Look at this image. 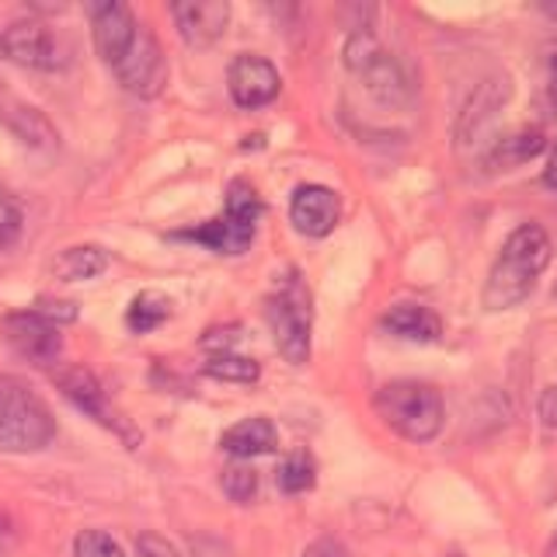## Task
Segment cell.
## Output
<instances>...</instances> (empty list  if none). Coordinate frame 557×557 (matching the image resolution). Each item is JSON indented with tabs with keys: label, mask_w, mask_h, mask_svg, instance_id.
I'll return each instance as SVG.
<instances>
[{
	"label": "cell",
	"mask_w": 557,
	"mask_h": 557,
	"mask_svg": "<svg viewBox=\"0 0 557 557\" xmlns=\"http://www.w3.org/2000/svg\"><path fill=\"white\" fill-rule=\"evenodd\" d=\"M550 255H554V244H550L544 226L540 223L516 226V231L505 237L492 272H487V283L481 293L484 307L487 310L519 307L533 293L536 278L544 275V269L550 265Z\"/></svg>",
	"instance_id": "obj_1"
},
{
	"label": "cell",
	"mask_w": 557,
	"mask_h": 557,
	"mask_svg": "<svg viewBox=\"0 0 557 557\" xmlns=\"http://www.w3.org/2000/svg\"><path fill=\"white\" fill-rule=\"evenodd\" d=\"M265 216V202H261L258 188L248 178H234L226 185V202L216 220L202 226H188V231H174L171 240H191L216 255H244L251 248L258 234V220Z\"/></svg>",
	"instance_id": "obj_2"
},
{
	"label": "cell",
	"mask_w": 557,
	"mask_h": 557,
	"mask_svg": "<svg viewBox=\"0 0 557 557\" xmlns=\"http://www.w3.org/2000/svg\"><path fill=\"white\" fill-rule=\"evenodd\" d=\"M373 408L383 425L411 443H429L443 429V394L425 380H391L373 397Z\"/></svg>",
	"instance_id": "obj_3"
},
{
	"label": "cell",
	"mask_w": 557,
	"mask_h": 557,
	"mask_svg": "<svg viewBox=\"0 0 557 557\" xmlns=\"http://www.w3.org/2000/svg\"><path fill=\"white\" fill-rule=\"evenodd\" d=\"M57 435V418L25 380L0 373V449L35 453Z\"/></svg>",
	"instance_id": "obj_4"
},
{
	"label": "cell",
	"mask_w": 557,
	"mask_h": 557,
	"mask_svg": "<svg viewBox=\"0 0 557 557\" xmlns=\"http://www.w3.org/2000/svg\"><path fill=\"white\" fill-rule=\"evenodd\" d=\"M265 321L272 327V338L278 356L293 366H304L310 359V335H313V300L300 272H289L275 283L265 300Z\"/></svg>",
	"instance_id": "obj_5"
},
{
	"label": "cell",
	"mask_w": 557,
	"mask_h": 557,
	"mask_svg": "<svg viewBox=\"0 0 557 557\" xmlns=\"http://www.w3.org/2000/svg\"><path fill=\"white\" fill-rule=\"evenodd\" d=\"M345 66L362 81V87L370 91L380 104L400 109L414 98L411 74L405 70L394 52L383 49L370 32H352L345 42Z\"/></svg>",
	"instance_id": "obj_6"
},
{
	"label": "cell",
	"mask_w": 557,
	"mask_h": 557,
	"mask_svg": "<svg viewBox=\"0 0 557 557\" xmlns=\"http://www.w3.org/2000/svg\"><path fill=\"white\" fill-rule=\"evenodd\" d=\"M57 387L63 391V397L70 400V405H77L87 418H95L98 425H104L109 432L122 435V440L129 443V449L139 443L136 429L115 411V405L109 400V394H104V387H101V380L91 370H84V366H63V370L57 373Z\"/></svg>",
	"instance_id": "obj_7"
},
{
	"label": "cell",
	"mask_w": 557,
	"mask_h": 557,
	"mask_svg": "<svg viewBox=\"0 0 557 557\" xmlns=\"http://www.w3.org/2000/svg\"><path fill=\"white\" fill-rule=\"evenodd\" d=\"M112 70H115L119 84L136 98H157L168 84V57H164L161 42H157V35L147 28L136 32L129 52Z\"/></svg>",
	"instance_id": "obj_8"
},
{
	"label": "cell",
	"mask_w": 557,
	"mask_h": 557,
	"mask_svg": "<svg viewBox=\"0 0 557 557\" xmlns=\"http://www.w3.org/2000/svg\"><path fill=\"white\" fill-rule=\"evenodd\" d=\"M4 57L28 70H60L70 60V49L46 22H14L8 32H0Z\"/></svg>",
	"instance_id": "obj_9"
},
{
	"label": "cell",
	"mask_w": 557,
	"mask_h": 557,
	"mask_svg": "<svg viewBox=\"0 0 557 557\" xmlns=\"http://www.w3.org/2000/svg\"><path fill=\"white\" fill-rule=\"evenodd\" d=\"M0 335L14 348L17 356L35 362V366H49L57 362L63 352V335L57 324H49L39 318L35 310H14L0 321Z\"/></svg>",
	"instance_id": "obj_10"
},
{
	"label": "cell",
	"mask_w": 557,
	"mask_h": 557,
	"mask_svg": "<svg viewBox=\"0 0 557 557\" xmlns=\"http://www.w3.org/2000/svg\"><path fill=\"white\" fill-rule=\"evenodd\" d=\"M226 84H231V98L237 109H265L283 91V77L278 70L255 52H240V57L226 70Z\"/></svg>",
	"instance_id": "obj_11"
},
{
	"label": "cell",
	"mask_w": 557,
	"mask_h": 557,
	"mask_svg": "<svg viewBox=\"0 0 557 557\" xmlns=\"http://www.w3.org/2000/svg\"><path fill=\"white\" fill-rule=\"evenodd\" d=\"M87 17H91L98 57L109 66H115L129 52L136 32H139L133 11L122 4V0H101V4H87Z\"/></svg>",
	"instance_id": "obj_12"
},
{
	"label": "cell",
	"mask_w": 557,
	"mask_h": 557,
	"mask_svg": "<svg viewBox=\"0 0 557 557\" xmlns=\"http://www.w3.org/2000/svg\"><path fill=\"white\" fill-rule=\"evenodd\" d=\"M289 220L304 237H327L342 220V199L327 185H300L289 199Z\"/></svg>",
	"instance_id": "obj_13"
},
{
	"label": "cell",
	"mask_w": 557,
	"mask_h": 557,
	"mask_svg": "<svg viewBox=\"0 0 557 557\" xmlns=\"http://www.w3.org/2000/svg\"><path fill=\"white\" fill-rule=\"evenodd\" d=\"M171 17L188 46L206 49L231 25V4L226 0H178L171 4Z\"/></svg>",
	"instance_id": "obj_14"
},
{
	"label": "cell",
	"mask_w": 557,
	"mask_h": 557,
	"mask_svg": "<svg viewBox=\"0 0 557 557\" xmlns=\"http://www.w3.org/2000/svg\"><path fill=\"white\" fill-rule=\"evenodd\" d=\"M0 122L22 139L25 147L32 150H42V153H52L60 147V136H57V126L35 109V104L14 98L8 91H0Z\"/></svg>",
	"instance_id": "obj_15"
},
{
	"label": "cell",
	"mask_w": 557,
	"mask_h": 557,
	"mask_svg": "<svg viewBox=\"0 0 557 557\" xmlns=\"http://www.w3.org/2000/svg\"><path fill=\"white\" fill-rule=\"evenodd\" d=\"M380 327L387 331V335H394V338L418 342V345L440 342V335H443L440 313L422 307V304H397V307H391L380 318Z\"/></svg>",
	"instance_id": "obj_16"
},
{
	"label": "cell",
	"mask_w": 557,
	"mask_h": 557,
	"mask_svg": "<svg viewBox=\"0 0 557 557\" xmlns=\"http://www.w3.org/2000/svg\"><path fill=\"white\" fill-rule=\"evenodd\" d=\"M220 443L231 457L251 460V457H265V453H272L278 446V432L265 414H255V418H244V422L226 429Z\"/></svg>",
	"instance_id": "obj_17"
},
{
	"label": "cell",
	"mask_w": 557,
	"mask_h": 557,
	"mask_svg": "<svg viewBox=\"0 0 557 557\" xmlns=\"http://www.w3.org/2000/svg\"><path fill=\"white\" fill-rule=\"evenodd\" d=\"M509 95H512V87H509V81L505 77H495V81H484L478 91H474V98L467 101V109H463V115H460V139L467 144L470 136H474L487 119H492L505 101H509Z\"/></svg>",
	"instance_id": "obj_18"
},
{
	"label": "cell",
	"mask_w": 557,
	"mask_h": 557,
	"mask_svg": "<svg viewBox=\"0 0 557 557\" xmlns=\"http://www.w3.org/2000/svg\"><path fill=\"white\" fill-rule=\"evenodd\" d=\"M104 269H109V251L98 248V244H77V248H66L52 258V275L63 278V283H87Z\"/></svg>",
	"instance_id": "obj_19"
},
{
	"label": "cell",
	"mask_w": 557,
	"mask_h": 557,
	"mask_svg": "<svg viewBox=\"0 0 557 557\" xmlns=\"http://www.w3.org/2000/svg\"><path fill=\"white\" fill-rule=\"evenodd\" d=\"M544 147H547V139H544V133H540V129H519L512 136L498 139V144L487 150L484 164H487V171H512L519 164L533 161V157Z\"/></svg>",
	"instance_id": "obj_20"
},
{
	"label": "cell",
	"mask_w": 557,
	"mask_h": 557,
	"mask_svg": "<svg viewBox=\"0 0 557 557\" xmlns=\"http://www.w3.org/2000/svg\"><path fill=\"white\" fill-rule=\"evenodd\" d=\"M171 318V300L161 289H144L133 296V304L126 310V324L133 335H147V331L161 327Z\"/></svg>",
	"instance_id": "obj_21"
},
{
	"label": "cell",
	"mask_w": 557,
	"mask_h": 557,
	"mask_svg": "<svg viewBox=\"0 0 557 557\" xmlns=\"http://www.w3.org/2000/svg\"><path fill=\"white\" fill-rule=\"evenodd\" d=\"M278 487H283L286 495H304L310 492L313 484H318V463L307 449H296L289 457L278 463Z\"/></svg>",
	"instance_id": "obj_22"
},
{
	"label": "cell",
	"mask_w": 557,
	"mask_h": 557,
	"mask_svg": "<svg viewBox=\"0 0 557 557\" xmlns=\"http://www.w3.org/2000/svg\"><path fill=\"white\" fill-rule=\"evenodd\" d=\"M206 376L213 380H226V383H255L261 376V366L248 356L226 352V356H209V362L202 366Z\"/></svg>",
	"instance_id": "obj_23"
},
{
	"label": "cell",
	"mask_w": 557,
	"mask_h": 557,
	"mask_svg": "<svg viewBox=\"0 0 557 557\" xmlns=\"http://www.w3.org/2000/svg\"><path fill=\"white\" fill-rule=\"evenodd\" d=\"M22 226H25L22 202H17V196L8 185H0V251H8L22 240Z\"/></svg>",
	"instance_id": "obj_24"
},
{
	"label": "cell",
	"mask_w": 557,
	"mask_h": 557,
	"mask_svg": "<svg viewBox=\"0 0 557 557\" xmlns=\"http://www.w3.org/2000/svg\"><path fill=\"white\" fill-rule=\"evenodd\" d=\"M74 557H126L119 540L104 530H81L74 540Z\"/></svg>",
	"instance_id": "obj_25"
},
{
	"label": "cell",
	"mask_w": 557,
	"mask_h": 557,
	"mask_svg": "<svg viewBox=\"0 0 557 557\" xmlns=\"http://www.w3.org/2000/svg\"><path fill=\"white\" fill-rule=\"evenodd\" d=\"M223 492L231 502H251L255 492H258V474L248 467V463H231L223 470Z\"/></svg>",
	"instance_id": "obj_26"
},
{
	"label": "cell",
	"mask_w": 557,
	"mask_h": 557,
	"mask_svg": "<svg viewBox=\"0 0 557 557\" xmlns=\"http://www.w3.org/2000/svg\"><path fill=\"white\" fill-rule=\"evenodd\" d=\"M240 324H220V327H209L206 335L199 338V345L206 348V352H213V356H226V352H234V345L244 338L240 335Z\"/></svg>",
	"instance_id": "obj_27"
},
{
	"label": "cell",
	"mask_w": 557,
	"mask_h": 557,
	"mask_svg": "<svg viewBox=\"0 0 557 557\" xmlns=\"http://www.w3.org/2000/svg\"><path fill=\"white\" fill-rule=\"evenodd\" d=\"M39 318H46L49 324H70V321H77V304H70V300H57V296H39L32 307Z\"/></svg>",
	"instance_id": "obj_28"
},
{
	"label": "cell",
	"mask_w": 557,
	"mask_h": 557,
	"mask_svg": "<svg viewBox=\"0 0 557 557\" xmlns=\"http://www.w3.org/2000/svg\"><path fill=\"white\" fill-rule=\"evenodd\" d=\"M136 554L139 557H178V550H174L164 536L157 533H139L136 536Z\"/></svg>",
	"instance_id": "obj_29"
},
{
	"label": "cell",
	"mask_w": 557,
	"mask_h": 557,
	"mask_svg": "<svg viewBox=\"0 0 557 557\" xmlns=\"http://www.w3.org/2000/svg\"><path fill=\"white\" fill-rule=\"evenodd\" d=\"M191 557H231V550L216 536H191Z\"/></svg>",
	"instance_id": "obj_30"
},
{
	"label": "cell",
	"mask_w": 557,
	"mask_h": 557,
	"mask_svg": "<svg viewBox=\"0 0 557 557\" xmlns=\"http://www.w3.org/2000/svg\"><path fill=\"white\" fill-rule=\"evenodd\" d=\"M304 557H348V550L338 544V540L321 536V540H313V544L304 550Z\"/></svg>",
	"instance_id": "obj_31"
},
{
	"label": "cell",
	"mask_w": 557,
	"mask_h": 557,
	"mask_svg": "<svg viewBox=\"0 0 557 557\" xmlns=\"http://www.w3.org/2000/svg\"><path fill=\"white\" fill-rule=\"evenodd\" d=\"M540 422L547 429H557V383L540 394Z\"/></svg>",
	"instance_id": "obj_32"
},
{
	"label": "cell",
	"mask_w": 557,
	"mask_h": 557,
	"mask_svg": "<svg viewBox=\"0 0 557 557\" xmlns=\"http://www.w3.org/2000/svg\"><path fill=\"white\" fill-rule=\"evenodd\" d=\"M17 550V530H14V522L0 512V557H11Z\"/></svg>",
	"instance_id": "obj_33"
},
{
	"label": "cell",
	"mask_w": 557,
	"mask_h": 557,
	"mask_svg": "<svg viewBox=\"0 0 557 557\" xmlns=\"http://www.w3.org/2000/svg\"><path fill=\"white\" fill-rule=\"evenodd\" d=\"M544 66H547V95H550V101L557 104V39L547 46V60H544Z\"/></svg>",
	"instance_id": "obj_34"
},
{
	"label": "cell",
	"mask_w": 557,
	"mask_h": 557,
	"mask_svg": "<svg viewBox=\"0 0 557 557\" xmlns=\"http://www.w3.org/2000/svg\"><path fill=\"white\" fill-rule=\"evenodd\" d=\"M544 185H547L550 191H557V139H554L550 157H547V168H544Z\"/></svg>",
	"instance_id": "obj_35"
},
{
	"label": "cell",
	"mask_w": 557,
	"mask_h": 557,
	"mask_svg": "<svg viewBox=\"0 0 557 557\" xmlns=\"http://www.w3.org/2000/svg\"><path fill=\"white\" fill-rule=\"evenodd\" d=\"M547 557H557V533H554V540H550V554Z\"/></svg>",
	"instance_id": "obj_36"
},
{
	"label": "cell",
	"mask_w": 557,
	"mask_h": 557,
	"mask_svg": "<svg viewBox=\"0 0 557 557\" xmlns=\"http://www.w3.org/2000/svg\"><path fill=\"white\" fill-rule=\"evenodd\" d=\"M0 60H4V42H0Z\"/></svg>",
	"instance_id": "obj_37"
}]
</instances>
